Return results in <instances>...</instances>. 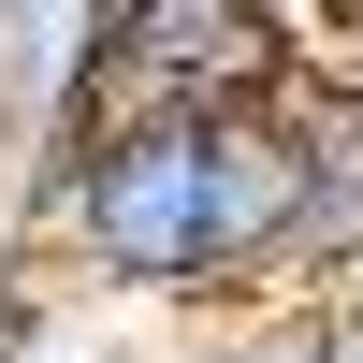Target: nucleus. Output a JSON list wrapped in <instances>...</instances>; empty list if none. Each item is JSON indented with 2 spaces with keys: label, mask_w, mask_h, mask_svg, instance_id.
I'll list each match as a JSON object with an SVG mask.
<instances>
[{
  "label": "nucleus",
  "mask_w": 363,
  "mask_h": 363,
  "mask_svg": "<svg viewBox=\"0 0 363 363\" xmlns=\"http://www.w3.org/2000/svg\"><path fill=\"white\" fill-rule=\"evenodd\" d=\"M0 233L87 277L102 306H277L291 262V116L233 102V116H73L58 145H29Z\"/></svg>",
  "instance_id": "1"
},
{
  "label": "nucleus",
  "mask_w": 363,
  "mask_h": 363,
  "mask_svg": "<svg viewBox=\"0 0 363 363\" xmlns=\"http://www.w3.org/2000/svg\"><path fill=\"white\" fill-rule=\"evenodd\" d=\"M291 73H306V15L277 0H131L87 116H233V102H277Z\"/></svg>",
  "instance_id": "2"
},
{
  "label": "nucleus",
  "mask_w": 363,
  "mask_h": 363,
  "mask_svg": "<svg viewBox=\"0 0 363 363\" xmlns=\"http://www.w3.org/2000/svg\"><path fill=\"white\" fill-rule=\"evenodd\" d=\"M291 116V262H277V306H363V73L306 58L277 87Z\"/></svg>",
  "instance_id": "3"
},
{
  "label": "nucleus",
  "mask_w": 363,
  "mask_h": 363,
  "mask_svg": "<svg viewBox=\"0 0 363 363\" xmlns=\"http://www.w3.org/2000/svg\"><path fill=\"white\" fill-rule=\"evenodd\" d=\"M116 15L131 0H0V102L29 145H58L116 73Z\"/></svg>",
  "instance_id": "4"
},
{
  "label": "nucleus",
  "mask_w": 363,
  "mask_h": 363,
  "mask_svg": "<svg viewBox=\"0 0 363 363\" xmlns=\"http://www.w3.org/2000/svg\"><path fill=\"white\" fill-rule=\"evenodd\" d=\"M44 277L58 262L29 247V233H0V363H29V335H44Z\"/></svg>",
  "instance_id": "5"
},
{
  "label": "nucleus",
  "mask_w": 363,
  "mask_h": 363,
  "mask_svg": "<svg viewBox=\"0 0 363 363\" xmlns=\"http://www.w3.org/2000/svg\"><path fill=\"white\" fill-rule=\"evenodd\" d=\"M29 363H145V349H116L102 320H73V306H44V335H29Z\"/></svg>",
  "instance_id": "6"
},
{
  "label": "nucleus",
  "mask_w": 363,
  "mask_h": 363,
  "mask_svg": "<svg viewBox=\"0 0 363 363\" xmlns=\"http://www.w3.org/2000/svg\"><path fill=\"white\" fill-rule=\"evenodd\" d=\"M15 160H29V131H15V102H0V189H15Z\"/></svg>",
  "instance_id": "7"
},
{
  "label": "nucleus",
  "mask_w": 363,
  "mask_h": 363,
  "mask_svg": "<svg viewBox=\"0 0 363 363\" xmlns=\"http://www.w3.org/2000/svg\"><path fill=\"white\" fill-rule=\"evenodd\" d=\"M277 15H335V0H277Z\"/></svg>",
  "instance_id": "8"
},
{
  "label": "nucleus",
  "mask_w": 363,
  "mask_h": 363,
  "mask_svg": "<svg viewBox=\"0 0 363 363\" xmlns=\"http://www.w3.org/2000/svg\"><path fill=\"white\" fill-rule=\"evenodd\" d=\"M335 15H349V29H363V0H335Z\"/></svg>",
  "instance_id": "9"
}]
</instances>
